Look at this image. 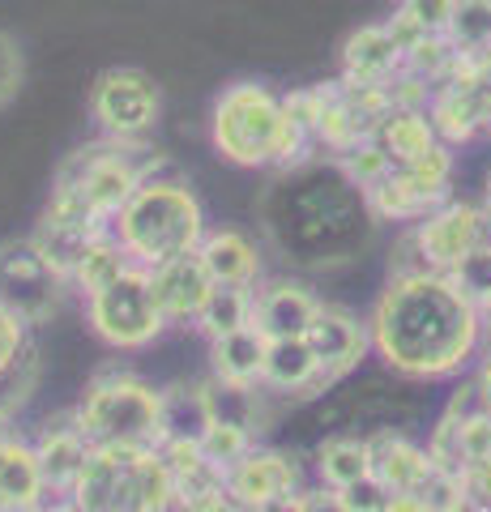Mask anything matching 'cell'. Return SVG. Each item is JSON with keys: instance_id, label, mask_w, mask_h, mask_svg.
<instances>
[{"instance_id": "6da1fadb", "label": "cell", "mask_w": 491, "mask_h": 512, "mask_svg": "<svg viewBox=\"0 0 491 512\" xmlns=\"http://www.w3.org/2000/svg\"><path fill=\"white\" fill-rule=\"evenodd\" d=\"M372 350L406 380L462 372L479 350L483 312L453 274H393L368 316Z\"/></svg>"}, {"instance_id": "7a4b0ae2", "label": "cell", "mask_w": 491, "mask_h": 512, "mask_svg": "<svg viewBox=\"0 0 491 512\" xmlns=\"http://www.w3.org/2000/svg\"><path fill=\"white\" fill-rule=\"evenodd\" d=\"M261 218L287 261L308 269L355 261L376 231L368 192L346 175L338 158L316 154L278 167V180L261 197Z\"/></svg>"}, {"instance_id": "3957f363", "label": "cell", "mask_w": 491, "mask_h": 512, "mask_svg": "<svg viewBox=\"0 0 491 512\" xmlns=\"http://www.w3.org/2000/svg\"><path fill=\"white\" fill-rule=\"evenodd\" d=\"M210 137L214 150L235 167H291L312 158L316 146L287 120L278 94L261 82H235L218 94Z\"/></svg>"}, {"instance_id": "277c9868", "label": "cell", "mask_w": 491, "mask_h": 512, "mask_svg": "<svg viewBox=\"0 0 491 512\" xmlns=\"http://www.w3.org/2000/svg\"><path fill=\"white\" fill-rule=\"evenodd\" d=\"M69 500L77 512H176V483L163 448L94 444Z\"/></svg>"}, {"instance_id": "5b68a950", "label": "cell", "mask_w": 491, "mask_h": 512, "mask_svg": "<svg viewBox=\"0 0 491 512\" xmlns=\"http://www.w3.org/2000/svg\"><path fill=\"white\" fill-rule=\"evenodd\" d=\"M112 235L137 265H163L171 256L197 252L205 239V210L184 180H146L129 205L112 218Z\"/></svg>"}, {"instance_id": "8992f818", "label": "cell", "mask_w": 491, "mask_h": 512, "mask_svg": "<svg viewBox=\"0 0 491 512\" xmlns=\"http://www.w3.org/2000/svg\"><path fill=\"white\" fill-rule=\"evenodd\" d=\"M90 444H163V389L133 372H103L86 384L73 410Z\"/></svg>"}, {"instance_id": "52a82bcc", "label": "cell", "mask_w": 491, "mask_h": 512, "mask_svg": "<svg viewBox=\"0 0 491 512\" xmlns=\"http://www.w3.org/2000/svg\"><path fill=\"white\" fill-rule=\"evenodd\" d=\"M86 325L112 350H146L167 329L150 291V269L133 265L116 282H107L103 291L86 295Z\"/></svg>"}, {"instance_id": "ba28073f", "label": "cell", "mask_w": 491, "mask_h": 512, "mask_svg": "<svg viewBox=\"0 0 491 512\" xmlns=\"http://www.w3.org/2000/svg\"><path fill=\"white\" fill-rule=\"evenodd\" d=\"M124 146H129V141H112V137L82 146L60 163V175H56V184H69L82 192L86 205L107 227H112V218L129 205V197L141 188V180H146V167H141L133 154H124Z\"/></svg>"}, {"instance_id": "9c48e42d", "label": "cell", "mask_w": 491, "mask_h": 512, "mask_svg": "<svg viewBox=\"0 0 491 512\" xmlns=\"http://www.w3.org/2000/svg\"><path fill=\"white\" fill-rule=\"evenodd\" d=\"M163 111L154 77L141 69H103L90 86V116L112 141H141Z\"/></svg>"}, {"instance_id": "30bf717a", "label": "cell", "mask_w": 491, "mask_h": 512, "mask_svg": "<svg viewBox=\"0 0 491 512\" xmlns=\"http://www.w3.org/2000/svg\"><path fill=\"white\" fill-rule=\"evenodd\" d=\"M65 274L47 261L35 239H9L0 244V303H9L26 325H39L60 308Z\"/></svg>"}, {"instance_id": "8fae6325", "label": "cell", "mask_w": 491, "mask_h": 512, "mask_svg": "<svg viewBox=\"0 0 491 512\" xmlns=\"http://www.w3.org/2000/svg\"><path fill=\"white\" fill-rule=\"evenodd\" d=\"M479 218H483V205L445 201L427 218L410 222V239L419 244L427 269H436V274H453V269L462 265L474 248H479Z\"/></svg>"}, {"instance_id": "7c38bea8", "label": "cell", "mask_w": 491, "mask_h": 512, "mask_svg": "<svg viewBox=\"0 0 491 512\" xmlns=\"http://www.w3.org/2000/svg\"><path fill=\"white\" fill-rule=\"evenodd\" d=\"M227 491L240 504L261 508V504L291 500V495H299V491H304V474H299V466L287 453L252 444L248 453L227 470Z\"/></svg>"}, {"instance_id": "4fadbf2b", "label": "cell", "mask_w": 491, "mask_h": 512, "mask_svg": "<svg viewBox=\"0 0 491 512\" xmlns=\"http://www.w3.org/2000/svg\"><path fill=\"white\" fill-rule=\"evenodd\" d=\"M150 291L167 325H197L205 299L214 291V278L197 252H184L150 269Z\"/></svg>"}, {"instance_id": "5bb4252c", "label": "cell", "mask_w": 491, "mask_h": 512, "mask_svg": "<svg viewBox=\"0 0 491 512\" xmlns=\"http://www.w3.org/2000/svg\"><path fill=\"white\" fill-rule=\"evenodd\" d=\"M304 342L312 346V355H316V363H321L325 380L334 384L346 372H355L359 359L372 350V333H368V325H363L359 316L342 312V308H325L321 303V312L312 316Z\"/></svg>"}, {"instance_id": "9a60e30c", "label": "cell", "mask_w": 491, "mask_h": 512, "mask_svg": "<svg viewBox=\"0 0 491 512\" xmlns=\"http://www.w3.org/2000/svg\"><path fill=\"white\" fill-rule=\"evenodd\" d=\"M316 312H321V299H316L304 282L278 278V282H265L261 291H252V325H257L269 342L304 338Z\"/></svg>"}, {"instance_id": "2e32d148", "label": "cell", "mask_w": 491, "mask_h": 512, "mask_svg": "<svg viewBox=\"0 0 491 512\" xmlns=\"http://www.w3.org/2000/svg\"><path fill=\"white\" fill-rule=\"evenodd\" d=\"M90 440L86 431L77 427L73 414L65 419L47 423L35 440V457H39V470H43V483H47V495H69L73 483L82 478L86 461H90Z\"/></svg>"}, {"instance_id": "e0dca14e", "label": "cell", "mask_w": 491, "mask_h": 512, "mask_svg": "<svg viewBox=\"0 0 491 512\" xmlns=\"http://www.w3.org/2000/svg\"><path fill=\"white\" fill-rule=\"evenodd\" d=\"M402 47L393 43V35L380 26H359L342 43V77L359 86H389L402 73Z\"/></svg>"}, {"instance_id": "ac0fdd59", "label": "cell", "mask_w": 491, "mask_h": 512, "mask_svg": "<svg viewBox=\"0 0 491 512\" xmlns=\"http://www.w3.org/2000/svg\"><path fill=\"white\" fill-rule=\"evenodd\" d=\"M261 384L274 393H291V397H308L325 389V372L316 363L312 346L304 338H274L265 350V367H261Z\"/></svg>"}, {"instance_id": "d6986e66", "label": "cell", "mask_w": 491, "mask_h": 512, "mask_svg": "<svg viewBox=\"0 0 491 512\" xmlns=\"http://www.w3.org/2000/svg\"><path fill=\"white\" fill-rule=\"evenodd\" d=\"M47 483L35 457V444L9 436L0 444V512H39Z\"/></svg>"}, {"instance_id": "ffe728a7", "label": "cell", "mask_w": 491, "mask_h": 512, "mask_svg": "<svg viewBox=\"0 0 491 512\" xmlns=\"http://www.w3.org/2000/svg\"><path fill=\"white\" fill-rule=\"evenodd\" d=\"M197 256L218 286H257L261 278V252L244 231H205Z\"/></svg>"}, {"instance_id": "44dd1931", "label": "cell", "mask_w": 491, "mask_h": 512, "mask_svg": "<svg viewBox=\"0 0 491 512\" xmlns=\"http://www.w3.org/2000/svg\"><path fill=\"white\" fill-rule=\"evenodd\" d=\"M368 448H372V474L389 491H419V483L436 466L427 448L410 444L398 431H380V436L368 440Z\"/></svg>"}, {"instance_id": "7402d4cb", "label": "cell", "mask_w": 491, "mask_h": 512, "mask_svg": "<svg viewBox=\"0 0 491 512\" xmlns=\"http://www.w3.org/2000/svg\"><path fill=\"white\" fill-rule=\"evenodd\" d=\"M445 201H449V192L419 188L402 167H393L376 188H368V205H372L376 222H419L432 210H440Z\"/></svg>"}, {"instance_id": "603a6c76", "label": "cell", "mask_w": 491, "mask_h": 512, "mask_svg": "<svg viewBox=\"0 0 491 512\" xmlns=\"http://www.w3.org/2000/svg\"><path fill=\"white\" fill-rule=\"evenodd\" d=\"M265 350L269 338L257 325H244L235 333L210 342V367L218 380H235V384H261V367H265Z\"/></svg>"}, {"instance_id": "cb8c5ba5", "label": "cell", "mask_w": 491, "mask_h": 512, "mask_svg": "<svg viewBox=\"0 0 491 512\" xmlns=\"http://www.w3.org/2000/svg\"><path fill=\"white\" fill-rule=\"evenodd\" d=\"M376 146L393 158V167H406L415 163L419 154H427L436 146V128H432V116L427 111H410V107H393L385 120L376 128Z\"/></svg>"}, {"instance_id": "d4e9b609", "label": "cell", "mask_w": 491, "mask_h": 512, "mask_svg": "<svg viewBox=\"0 0 491 512\" xmlns=\"http://www.w3.org/2000/svg\"><path fill=\"white\" fill-rule=\"evenodd\" d=\"M210 423L214 414L210 402H205V384H171V389H163V444L167 440L201 444Z\"/></svg>"}, {"instance_id": "484cf974", "label": "cell", "mask_w": 491, "mask_h": 512, "mask_svg": "<svg viewBox=\"0 0 491 512\" xmlns=\"http://www.w3.org/2000/svg\"><path fill=\"white\" fill-rule=\"evenodd\" d=\"M316 474H321L325 487L346 491L351 483L372 474V448L368 440H355V436H334L316 448Z\"/></svg>"}, {"instance_id": "4316f807", "label": "cell", "mask_w": 491, "mask_h": 512, "mask_svg": "<svg viewBox=\"0 0 491 512\" xmlns=\"http://www.w3.org/2000/svg\"><path fill=\"white\" fill-rule=\"evenodd\" d=\"M133 265H137V261H133L129 252H124L120 239H116L112 231H103V235L86 248L82 261H77V269H73L69 282H73L82 295H94V291H103L107 282H116L124 269H133Z\"/></svg>"}, {"instance_id": "83f0119b", "label": "cell", "mask_w": 491, "mask_h": 512, "mask_svg": "<svg viewBox=\"0 0 491 512\" xmlns=\"http://www.w3.org/2000/svg\"><path fill=\"white\" fill-rule=\"evenodd\" d=\"M244 325H252V286H218L214 282V291H210V299H205V308L197 316V329L214 342V338L235 333Z\"/></svg>"}, {"instance_id": "f1b7e54d", "label": "cell", "mask_w": 491, "mask_h": 512, "mask_svg": "<svg viewBox=\"0 0 491 512\" xmlns=\"http://www.w3.org/2000/svg\"><path fill=\"white\" fill-rule=\"evenodd\" d=\"M205 402H210L214 423H231L244 431H261V406H257V384H235V380H210L205 384Z\"/></svg>"}, {"instance_id": "f546056e", "label": "cell", "mask_w": 491, "mask_h": 512, "mask_svg": "<svg viewBox=\"0 0 491 512\" xmlns=\"http://www.w3.org/2000/svg\"><path fill=\"white\" fill-rule=\"evenodd\" d=\"M103 231H82V227H60V222H39V231L30 235L35 239V244L43 248V256L47 261H52L60 274L65 278H73V269H77V261H82L86 256V248L94 244V239H99Z\"/></svg>"}, {"instance_id": "4dcf8cb0", "label": "cell", "mask_w": 491, "mask_h": 512, "mask_svg": "<svg viewBox=\"0 0 491 512\" xmlns=\"http://www.w3.org/2000/svg\"><path fill=\"white\" fill-rule=\"evenodd\" d=\"M445 35L457 47V56L487 52L491 47V0H457Z\"/></svg>"}, {"instance_id": "1f68e13d", "label": "cell", "mask_w": 491, "mask_h": 512, "mask_svg": "<svg viewBox=\"0 0 491 512\" xmlns=\"http://www.w3.org/2000/svg\"><path fill=\"white\" fill-rule=\"evenodd\" d=\"M453 64H457V47L449 43V35H427L419 47H410V52H406L402 69L415 73V77H423V82L440 86V82L449 77Z\"/></svg>"}, {"instance_id": "d6a6232c", "label": "cell", "mask_w": 491, "mask_h": 512, "mask_svg": "<svg viewBox=\"0 0 491 512\" xmlns=\"http://www.w3.org/2000/svg\"><path fill=\"white\" fill-rule=\"evenodd\" d=\"M35 380H39V359H35V346H26V355L9 372H0V419H13V410L26 406Z\"/></svg>"}, {"instance_id": "836d02e7", "label": "cell", "mask_w": 491, "mask_h": 512, "mask_svg": "<svg viewBox=\"0 0 491 512\" xmlns=\"http://www.w3.org/2000/svg\"><path fill=\"white\" fill-rule=\"evenodd\" d=\"M338 163L346 167V175H351V180L368 192V188H376L380 180H385V175L393 171V158L385 154L376 146V141H359L355 150H346V154H338Z\"/></svg>"}, {"instance_id": "e575fe53", "label": "cell", "mask_w": 491, "mask_h": 512, "mask_svg": "<svg viewBox=\"0 0 491 512\" xmlns=\"http://www.w3.org/2000/svg\"><path fill=\"white\" fill-rule=\"evenodd\" d=\"M252 444H257V440H252V431H244V427H231V423H210V431H205V436H201V453L210 457L214 466L231 470L235 461H240Z\"/></svg>"}, {"instance_id": "d590c367", "label": "cell", "mask_w": 491, "mask_h": 512, "mask_svg": "<svg viewBox=\"0 0 491 512\" xmlns=\"http://www.w3.org/2000/svg\"><path fill=\"white\" fill-rule=\"evenodd\" d=\"M402 171H406L419 188H427V192H449V180H453V150L445 146V141H436L432 150L419 154L415 163H406Z\"/></svg>"}, {"instance_id": "8d00e7d4", "label": "cell", "mask_w": 491, "mask_h": 512, "mask_svg": "<svg viewBox=\"0 0 491 512\" xmlns=\"http://www.w3.org/2000/svg\"><path fill=\"white\" fill-rule=\"evenodd\" d=\"M419 500L427 504V512H449L466 500V487H462V470H449V466H432V474L419 483Z\"/></svg>"}, {"instance_id": "74e56055", "label": "cell", "mask_w": 491, "mask_h": 512, "mask_svg": "<svg viewBox=\"0 0 491 512\" xmlns=\"http://www.w3.org/2000/svg\"><path fill=\"white\" fill-rule=\"evenodd\" d=\"M282 111H287V120L299 128V133H308L316 141V133H321V116H325V86L291 90L287 99H282Z\"/></svg>"}, {"instance_id": "f35d334b", "label": "cell", "mask_w": 491, "mask_h": 512, "mask_svg": "<svg viewBox=\"0 0 491 512\" xmlns=\"http://www.w3.org/2000/svg\"><path fill=\"white\" fill-rule=\"evenodd\" d=\"M22 82H26V56H22L18 39L0 30V111L18 99Z\"/></svg>"}, {"instance_id": "ab89813d", "label": "cell", "mask_w": 491, "mask_h": 512, "mask_svg": "<svg viewBox=\"0 0 491 512\" xmlns=\"http://www.w3.org/2000/svg\"><path fill=\"white\" fill-rule=\"evenodd\" d=\"M26 320L9 308V303H0V372H9L13 363H18L26 355Z\"/></svg>"}, {"instance_id": "60d3db41", "label": "cell", "mask_w": 491, "mask_h": 512, "mask_svg": "<svg viewBox=\"0 0 491 512\" xmlns=\"http://www.w3.org/2000/svg\"><path fill=\"white\" fill-rule=\"evenodd\" d=\"M389 487L380 483L376 474H368V478H359V483H351L342 491V500H346V512H385L389 508Z\"/></svg>"}, {"instance_id": "b9f144b4", "label": "cell", "mask_w": 491, "mask_h": 512, "mask_svg": "<svg viewBox=\"0 0 491 512\" xmlns=\"http://www.w3.org/2000/svg\"><path fill=\"white\" fill-rule=\"evenodd\" d=\"M453 5L457 0H398V9H406L427 35H445L449 18H453Z\"/></svg>"}, {"instance_id": "7bdbcfd3", "label": "cell", "mask_w": 491, "mask_h": 512, "mask_svg": "<svg viewBox=\"0 0 491 512\" xmlns=\"http://www.w3.org/2000/svg\"><path fill=\"white\" fill-rule=\"evenodd\" d=\"M453 278L462 282V291H470L474 299H483V295H491V252H483V248H474L462 265L453 269Z\"/></svg>"}, {"instance_id": "ee69618b", "label": "cell", "mask_w": 491, "mask_h": 512, "mask_svg": "<svg viewBox=\"0 0 491 512\" xmlns=\"http://www.w3.org/2000/svg\"><path fill=\"white\" fill-rule=\"evenodd\" d=\"M462 487H466V500L479 508V512H491V457L487 461H470L462 470Z\"/></svg>"}, {"instance_id": "f6af8a7d", "label": "cell", "mask_w": 491, "mask_h": 512, "mask_svg": "<svg viewBox=\"0 0 491 512\" xmlns=\"http://www.w3.org/2000/svg\"><path fill=\"white\" fill-rule=\"evenodd\" d=\"M385 30H389V35H393V43H398L402 47V56L410 52V47H419L423 39H427V30L415 22V18H410V13L406 9H393V18L385 22Z\"/></svg>"}, {"instance_id": "bcb514c9", "label": "cell", "mask_w": 491, "mask_h": 512, "mask_svg": "<svg viewBox=\"0 0 491 512\" xmlns=\"http://www.w3.org/2000/svg\"><path fill=\"white\" fill-rule=\"evenodd\" d=\"M299 512H346V500H342V491L334 487H304L299 491Z\"/></svg>"}, {"instance_id": "7dc6e473", "label": "cell", "mask_w": 491, "mask_h": 512, "mask_svg": "<svg viewBox=\"0 0 491 512\" xmlns=\"http://www.w3.org/2000/svg\"><path fill=\"white\" fill-rule=\"evenodd\" d=\"M176 512H252V508L235 500L231 491H218V495H210V500H201V504H188V508H176Z\"/></svg>"}, {"instance_id": "c3c4849f", "label": "cell", "mask_w": 491, "mask_h": 512, "mask_svg": "<svg viewBox=\"0 0 491 512\" xmlns=\"http://www.w3.org/2000/svg\"><path fill=\"white\" fill-rule=\"evenodd\" d=\"M470 60V77H474V86H479L483 94H491V47L479 56H466Z\"/></svg>"}, {"instance_id": "681fc988", "label": "cell", "mask_w": 491, "mask_h": 512, "mask_svg": "<svg viewBox=\"0 0 491 512\" xmlns=\"http://www.w3.org/2000/svg\"><path fill=\"white\" fill-rule=\"evenodd\" d=\"M385 512H427V504L419 500V491H393Z\"/></svg>"}, {"instance_id": "f907efd6", "label": "cell", "mask_w": 491, "mask_h": 512, "mask_svg": "<svg viewBox=\"0 0 491 512\" xmlns=\"http://www.w3.org/2000/svg\"><path fill=\"white\" fill-rule=\"evenodd\" d=\"M474 389H479V397H483V406L491 410V355L479 363V376H474Z\"/></svg>"}, {"instance_id": "816d5d0a", "label": "cell", "mask_w": 491, "mask_h": 512, "mask_svg": "<svg viewBox=\"0 0 491 512\" xmlns=\"http://www.w3.org/2000/svg\"><path fill=\"white\" fill-rule=\"evenodd\" d=\"M252 512H299V495H291V500H274V504H261Z\"/></svg>"}, {"instance_id": "f5cc1de1", "label": "cell", "mask_w": 491, "mask_h": 512, "mask_svg": "<svg viewBox=\"0 0 491 512\" xmlns=\"http://www.w3.org/2000/svg\"><path fill=\"white\" fill-rule=\"evenodd\" d=\"M39 512H77V504L69 500V495H56V500H52V504H47V500H43V508H39Z\"/></svg>"}, {"instance_id": "db71d44e", "label": "cell", "mask_w": 491, "mask_h": 512, "mask_svg": "<svg viewBox=\"0 0 491 512\" xmlns=\"http://www.w3.org/2000/svg\"><path fill=\"white\" fill-rule=\"evenodd\" d=\"M13 436V431H9V419H0V444H5Z\"/></svg>"}, {"instance_id": "11a10c76", "label": "cell", "mask_w": 491, "mask_h": 512, "mask_svg": "<svg viewBox=\"0 0 491 512\" xmlns=\"http://www.w3.org/2000/svg\"><path fill=\"white\" fill-rule=\"evenodd\" d=\"M483 205H487V210H491V175H487V192H483Z\"/></svg>"}, {"instance_id": "9f6ffc18", "label": "cell", "mask_w": 491, "mask_h": 512, "mask_svg": "<svg viewBox=\"0 0 491 512\" xmlns=\"http://www.w3.org/2000/svg\"><path fill=\"white\" fill-rule=\"evenodd\" d=\"M487 133H491V111H487Z\"/></svg>"}]
</instances>
